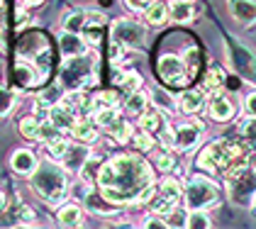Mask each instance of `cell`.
Here are the masks:
<instances>
[{"instance_id": "cell-1", "label": "cell", "mask_w": 256, "mask_h": 229, "mask_svg": "<svg viewBox=\"0 0 256 229\" xmlns=\"http://www.w3.org/2000/svg\"><path fill=\"white\" fill-rule=\"evenodd\" d=\"M100 195L115 205H132V202H149L154 195V176L146 161L139 156L122 154L108 161L98 176Z\"/></svg>"}, {"instance_id": "cell-2", "label": "cell", "mask_w": 256, "mask_h": 229, "mask_svg": "<svg viewBox=\"0 0 256 229\" xmlns=\"http://www.w3.org/2000/svg\"><path fill=\"white\" fill-rule=\"evenodd\" d=\"M32 188L42 200L59 205L68 192V178H66V168L56 166L54 161H44L40 164L34 173H32Z\"/></svg>"}, {"instance_id": "cell-3", "label": "cell", "mask_w": 256, "mask_h": 229, "mask_svg": "<svg viewBox=\"0 0 256 229\" xmlns=\"http://www.w3.org/2000/svg\"><path fill=\"white\" fill-rule=\"evenodd\" d=\"M220 200V190L212 180L208 178H190L188 188H186V202L190 210H205V208H215Z\"/></svg>"}, {"instance_id": "cell-4", "label": "cell", "mask_w": 256, "mask_h": 229, "mask_svg": "<svg viewBox=\"0 0 256 229\" xmlns=\"http://www.w3.org/2000/svg\"><path fill=\"white\" fill-rule=\"evenodd\" d=\"M61 83L66 86V88H80V90H86V86H90L93 83V68H90V64L80 56H71L66 61V66H64V71H61Z\"/></svg>"}, {"instance_id": "cell-5", "label": "cell", "mask_w": 256, "mask_h": 229, "mask_svg": "<svg viewBox=\"0 0 256 229\" xmlns=\"http://www.w3.org/2000/svg\"><path fill=\"white\" fill-rule=\"evenodd\" d=\"M112 42L122 49H139L146 42V30L132 20H118L112 24Z\"/></svg>"}, {"instance_id": "cell-6", "label": "cell", "mask_w": 256, "mask_h": 229, "mask_svg": "<svg viewBox=\"0 0 256 229\" xmlns=\"http://www.w3.org/2000/svg\"><path fill=\"white\" fill-rule=\"evenodd\" d=\"M158 76L164 83H168V86H186V80L190 78L188 74V66H186V61L183 58L174 56V54H164V56L158 58Z\"/></svg>"}, {"instance_id": "cell-7", "label": "cell", "mask_w": 256, "mask_h": 229, "mask_svg": "<svg viewBox=\"0 0 256 229\" xmlns=\"http://www.w3.org/2000/svg\"><path fill=\"white\" fill-rule=\"evenodd\" d=\"M230 192L234 202H249V195L256 192V173L249 171V166L234 178H230Z\"/></svg>"}, {"instance_id": "cell-8", "label": "cell", "mask_w": 256, "mask_h": 229, "mask_svg": "<svg viewBox=\"0 0 256 229\" xmlns=\"http://www.w3.org/2000/svg\"><path fill=\"white\" fill-rule=\"evenodd\" d=\"M230 56H232V66L236 68V74L246 80H256V58L254 54L242 46V44H232L230 49Z\"/></svg>"}, {"instance_id": "cell-9", "label": "cell", "mask_w": 256, "mask_h": 229, "mask_svg": "<svg viewBox=\"0 0 256 229\" xmlns=\"http://www.w3.org/2000/svg\"><path fill=\"white\" fill-rule=\"evenodd\" d=\"M200 136H202V124L186 122V124L176 127V132H174V146H176L178 152H190V149L198 146Z\"/></svg>"}, {"instance_id": "cell-10", "label": "cell", "mask_w": 256, "mask_h": 229, "mask_svg": "<svg viewBox=\"0 0 256 229\" xmlns=\"http://www.w3.org/2000/svg\"><path fill=\"white\" fill-rule=\"evenodd\" d=\"M76 120H78V114L74 112L68 105H64L61 100L49 108V122H52L59 132H71L74 124H76Z\"/></svg>"}, {"instance_id": "cell-11", "label": "cell", "mask_w": 256, "mask_h": 229, "mask_svg": "<svg viewBox=\"0 0 256 229\" xmlns=\"http://www.w3.org/2000/svg\"><path fill=\"white\" fill-rule=\"evenodd\" d=\"M88 156H90V152H88V146H83V142L80 144H68L64 156H61V166L66 171H78Z\"/></svg>"}, {"instance_id": "cell-12", "label": "cell", "mask_w": 256, "mask_h": 229, "mask_svg": "<svg viewBox=\"0 0 256 229\" xmlns=\"http://www.w3.org/2000/svg\"><path fill=\"white\" fill-rule=\"evenodd\" d=\"M10 166H12V171L20 173V176H32L40 164H37V156L30 149H18L10 156Z\"/></svg>"}, {"instance_id": "cell-13", "label": "cell", "mask_w": 256, "mask_h": 229, "mask_svg": "<svg viewBox=\"0 0 256 229\" xmlns=\"http://www.w3.org/2000/svg\"><path fill=\"white\" fill-rule=\"evenodd\" d=\"M59 46L61 52H64V56L71 58V56H80V54H86V39L80 37L78 32H64L59 37Z\"/></svg>"}, {"instance_id": "cell-14", "label": "cell", "mask_w": 256, "mask_h": 229, "mask_svg": "<svg viewBox=\"0 0 256 229\" xmlns=\"http://www.w3.org/2000/svg\"><path fill=\"white\" fill-rule=\"evenodd\" d=\"M202 105H205V93H202V90H183V93H178V98H176V108L188 114L202 110Z\"/></svg>"}, {"instance_id": "cell-15", "label": "cell", "mask_w": 256, "mask_h": 229, "mask_svg": "<svg viewBox=\"0 0 256 229\" xmlns=\"http://www.w3.org/2000/svg\"><path fill=\"white\" fill-rule=\"evenodd\" d=\"M232 15L242 24H254L256 22V0H232L230 2Z\"/></svg>"}, {"instance_id": "cell-16", "label": "cell", "mask_w": 256, "mask_h": 229, "mask_svg": "<svg viewBox=\"0 0 256 229\" xmlns=\"http://www.w3.org/2000/svg\"><path fill=\"white\" fill-rule=\"evenodd\" d=\"M208 110H210V117H212V120H217V122H227V120L234 114V105L230 102V98H224L222 93H217V96H212Z\"/></svg>"}, {"instance_id": "cell-17", "label": "cell", "mask_w": 256, "mask_h": 229, "mask_svg": "<svg viewBox=\"0 0 256 229\" xmlns=\"http://www.w3.org/2000/svg\"><path fill=\"white\" fill-rule=\"evenodd\" d=\"M142 120V130H146L149 134H161L166 130V114L161 110H149V112H142L139 114Z\"/></svg>"}, {"instance_id": "cell-18", "label": "cell", "mask_w": 256, "mask_h": 229, "mask_svg": "<svg viewBox=\"0 0 256 229\" xmlns=\"http://www.w3.org/2000/svg\"><path fill=\"white\" fill-rule=\"evenodd\" d=\"M56 217H59V222L64 224V227H78L83 212H80V208L76 205V202H66V205H61L59 208Z\"/></svg>"}, {"instance_id": "cell-19", "label": "cell", "mask_w": 256, "mask_h": 229, "mask_svg": "<svg viewBox=\"0 0 256 229\" xmlns=\"http://www.w3.org/2000/svg\"><path fill=\"white\" fill-rule=\"evenodd\" d=\"M193 15H196V10L188 0H174V5L168 8V18L174 22H190Z\"/></svg>"}, {"instance_id": "cell-20", "label": "cell", "mask_w": 256, "mask_h": 229, "mask_svg": "<svg viewBox=\"0 0 256 229\" xmlns=\"http://www.w3.org/2000/svg\"><path fill=\"white\" fill-rule=\"evenodd\" d=\"M100 168H102V161L96 158V156H88V158H86V164L78 168L80 180H83V183H98Z\"/></svg>"}, {"instance_id": "cell-21", "label": "cell", "mask_w": 256, "mask_h": 229, "mask_svg": "<svg viewBox=\"0 0 256 229\" xmlns=\"http://www.w3.org/2000/svg\"><path fill=\"white\" fill-rule=\"evenodd\" d=\"M74 136L83 142V144H90V142H96V136H98V130L93 127V122L90 120H76V124H74Z\"/></svg>"}, {"instance_id": "cell-22", "label": "cell", "mask_w": 256, "mask_h": 229, "mask_svg": "<svg viewBox=\"0 0 256 229\" xmlns=\"http://www.w3.org/2000/svg\"><path fill=\"white\" fill-rule=\"evenodd\" d=\"M222 86H224V71L215 66V68L208 71V76L202 80V93H212V96H217Z\"/></svg>"}, {"instance_id": "cell-23", "label": "cell", "mask_w": 256, "mask_h": 229, "mask_svg": "<svg viewBox=\"0 0 256 229\" xmlns=\"http://www.w3.org/2000/svg\"><path fill=\"white\" fill-rule=\"evenodd\" d=\"M115 83H118V88H124L127 93H134L142 88V76L137 71H122V74H115Z\"/></svg>"}, {"instance_id": "cell-24", "label": "cell", "mask_w": 256, "mask_h": 229, "mask_svg": "<svg viewBox=\"0 0 256 229\" xmlns=\"http://www.w3.org/2000/svg\"><path fill=\"white\" fill-rule=\"evenodd\" d=\"M146 105H149V96H146L144 90H134V93H130V98L124 100V110L130 114H142Z\"/></svg>"}, {"instance_id": "cell-25", "label": "cell", "mask_w": 256, "mask_h": 229, "mask_svg": "<svg viewBox=\"0 0 256 229\" xmlns=\"http://www.w3.org/2000/svg\"><path fill=\"white\" fill-rule=\"evenodd\" d=\"M61 102H64V105H68L74 112L78 114L80 110H86V105H88V98H86V93H83L80 88H74V90H68L66 96L61 98Z\"/></svg>"}, {"instance_id": "cell-26", "label": "cell", "mask_w": 256, "mask_h": 229, "mask_svg": "<svg viewBox=\"0 0 256 229\" xmlns=\"http://www.w3.org/2000/svg\"><path fill=\"white\" fill-rule=\"evenodd\" d=\"M93 120H96L98 127L110 130V127L120 120V112H118V108H102V110H96V112H93Z\"/></svg>"}, {"instance_id": "cell-27", "label": "cell", "mask_w": 256, "mask_h": 229, "mask_svg": "<svg viewBox=\"0 0 256 229\" xmlns=\"http://www.w3.org/2000/svg\"><path fill=\"white\" fill-rule=\"evenodd\" d=\"M86 18H88V12L86 10H74V12H68L66 18H64V30L66 32H78L83 30V24H86Z\"/></svg>"}, {"instance_id": "cell-28", "label": "cell", "mask_w": 256, "mask_h": 229, "mask_svg": "<svg viewBox=\"0 0 256 229\" xmlns=\"http://www.w3.org/2000/svg\"><path fill=\"white\" fill-rule=\"evenodd\" d=\"M144 12H146V20H149L152 24H164V22L168 20V5H164V2H152Z\"/></svg>"}, {"instance_id": "cell-29", "label": "cell", "mask_w": 256, "mask_h": 229, "mask_svg": "<svg viewBox=\"0 0 256 229\" xmlns=\"http://www.w3.org/2000/svg\"><path fill=\"white\" fill-rule=\"evenodd\" d=\"M15 76H18V80H20L22 86H34L40 80L37 78V66H32V64H18Z\"/></svg>"}, {"instance_id": "cell-30", "label": "cell", "mask_w": 256, "mask_h": 229, "mask_svg": "<svg viewBox=\"0 0 256 229\" xmlns=\"http://www.w3.org/2000/svg\"><path fill=\"white\" fill-rule=\"evenodd\" d=\"M90 108H93V112H96V110H102V108H118V93L105 90V93L93 96V100H90Z\"/></svg>"}, {"instance_id": "cell-31", "label": "cell", "mask_w": 256, "mask_h": 229, "mask_svg": "<svg viewBox=\"0 0 256 229\" xmlns=\"http://www.w3.org/2000/svg\"><path fill=\"white\" fill-rule=\"evenodd\" d=\"M20 132L27 139H40V120L37 117H22L20 120Z\"/></svg>"}, {"instance_id": "cell-32", "label": "cell", "mask_w": 256, "mask_h": 229, "mask_svg": "<svg viewBox=\"0 0 256 229\" xmlns=\"http://www.w3.org/2000/svg\"><path fill=\"white\" fill-rule=\"evenodd\" d=\"M112 205H115V202H110L108 198H102V200L96 198V195H90V198H88V208H90L93 212H100V214H115L118 208H112Z\"/></svg>"}, {"instance_id": "cell-33", "label": "cell", "mask_w": 256, "mask_h": 229, "mask_svg": "<svg viewBox=\"0 0 256 229\" xmlns=\"http://www.w3.org/2000/svg\"><path fill=\"white\" fill-rule=\"evenodd\" d=\"M15 108V93L5 86H0V117H8Z\"/></svg>"}, {"instance_id": "cell-34", "label": "cell", "mask_w": 256, "mask_h": 229, "mask_svg": "<svg viewBox=\"0 0 256 229\" xmlns=\"http://www.w3.org/2000/svg\"><path fill=\"white\" fill-rule=\"evenodd\" d=\"M110 132H112V136H115V142L124 144L127 139H132V124L124 122V120H118V122L110 127Z\"/></svg>"}, {"instance_id": "cell-35", "label": "cell", "mask_w": 256, "mask_h": 229, "mask_svg": "<svg viewBox=\"0 0 256 229\" xmlns=\"http://www.w3.org/2000/svg\"><path fill=\"white\" fill-rule=\"evenodd\" d=\"M161 195L168 198V200H174V202H178L183 198V188H180L178 180H164L161 183Z\"/></svg>"}, {"instance_id": "cell-36", "label": "cell", "mask_w": 256, "mask_h": 229, "mask_svg": "<svg viewBox=\"0 0 256 229\" xmlns=\"http://www.w3.org/2000/svg\"><path fill=\"white\" fill-rule=\"evenodd\" d=\"M66 146H68V142H66L61 134L46 142V152H49V156H52V158H61V156H64V152H66Z\"/></svg>"}, {"instance_id": "cell-37", "label": "cell", "mask_w": 256, "mask_h": 229, "mask_svg": "<svg viewBox=\"0 0 256 229\" xmlns=\"http://www.w3.org/2000/svg\"><path fill=\"white\" fill-rule=\"evenodd\" d=\"M186 227H210V220H208V214H202V210H190V214L186 217Z\"/></svg>"}, {"instance_id": "cell-38", "label": "cell", "mask_w": 256, "mask_h": 229, "mask_svg": "<svg viewBox=\"0 0 256 229\" xmlns=\"http://www.w3.org/2000/svg\"><path fill=\"white\" fill-rule=\"evenodd\" d=\"M132 142H134V146H137L139 152H149L152 146H154V136L146 132V130H142V132L132 134Z\"/></svg>"}, {"instance_id": "cell-39", "label": "cell", "mask_w": 256, "mask_h": 229, "mask_svg": "<svg viewBox=\"0 0 256 229\" xmlns=\"http://www.w3.org/2000/svg\"><path fill=\"white\" fill-rule=\"evenodd\" d=\"M174 205H176L174 200H168V198H164V195H161V198H158L156 202H154V208H152V212H154V214H158V217H168L171 212L176 210Z\"/></svg>"}, {"instance_id": "cell-40", "label": "cell", "mask_w": 256, "mask_h": 229, "mask_svg": "<svg viewBox=\"0 0 256 229\" xmlns=\"http://www.w3.org/2000/svg\"><path fill=\"white\" fill-rule=\"evenodd\" d=\"M156 166H158V171H164V173L174 171V166H176V158H174V154L168 152V149H164V152L156 156Z\"/></svg>"}, {"instance_id": "cell-41", "label": "cell", "mask_w": 256, "mask_h": 229, "mask_svg": "<svg viewBox=\"0 0 256 229\" xmlns=\"http://www.w3.org/2000/svg\"><path fill=\"white\" fill-rule=\"evenodd\" d=\"M242 134H244V139H246L249 144H256V117L254 120H249V122H244Z\"/></svg>"}, {"instance_id": "cell-42", "label": "cell", "mask_w": 256, "mask_h": 229, "mask_svg": "<svg viewBox=\"0 0 256 229\" xmlns=\"http://www.w3.org/2000/svg\"><path fill=\"white\" fill-rule=\"evenodd\" d=\"M124 2H127L132 10H137V12H144V10L152 5V0H124Z\"/></svg>"}, {"instance_id": "cell-43", "label": "cell", "mask_w": 256, "mask_h": 229, "mask_svg": "<svg viewBox=\"0 0 256 229\" xmlns=\"http://www.w3.org/2000/svg\"><path fill=\"white\" fill-rule=\"evenodd\" d=\"M166 227H186V217H180L178 212H171V214H168Z\"/></svg>"}, {"instance_id": "cell-44", "label": "cell", "mask_w": 256, "mask_h": 229, "mask_svg": "<svg viewBox=\"0 0 256 229\" xmlns=\"http://www.w3.org/2000/svg\"><path fill=\"white\" fill-rule=\"evenodd\" d=\"M20 222H22V224H27V222H34V212L30 210L27 205H22V208H20Z\"/></svg>"}, {"instance_id": "cell-45", "label": "cell", "mask_w": 256, "mask_h": 229, "mask_svg": "<svg viewBox=\"0 0 256 229\" xmlns=\"http://www.w3.org/2000/svg\"><path fill=\"white\" fill-rule=\"evenodd\" d=\"M144 227H166V222H164V217L154 214V217H149V220L144 222Z\"/></svg>"}, {"instance_id": "cell-46", "label": "cell", "mask_w": 256, "mask_h": 229, "mask_svg": "<svg viewBox=\"0 0 256 229\" xmlns=\"http://www.w3.org/2000/svg\"><path fill=\"white\" fill-rule=\"evenodd\" d=\"M246 110H249V114H252V117H256V93L246 98Z\"/></svg>"}, {"instance_id": "cell-47", "label": "cell", "mask_w": 256, "mask_h": 229, "mask_svg": "<svg viewBox=\"0 0 256 229\" xmlns=\"http://www.w3.org/2000/svg\"><path fill=\"white\" fill-rule=\"evenodd\" d=\"M154 98H156V102H158V105H164V102H168V105H171V98H168V96H161V93H156Z\"/></svg>"}, {"instance_id": "cell-48", "label": "cell", "mask_w": 256, "mask_h": 229, "mask_svg": "<svg viewBox=\"0 0 256 229\" xmlns=\"http://www.w3.org/2000/svg\"><path fill=\"white\" fill-rule=\"evenodd\" d=\"M5 208V195H2V190H0V210Z\"/></svg>"}, {"instance_id": "cell-49", "label": "cell", "mask_w": 256, "mask_h": 229, "mask_svg": "<svg viewBox=\"0 0 256 229\" xmlns=\"http://www.w3.org/2000/svg\"><path fill=\"white\" fill-rule=\"evenodd\" d=\"M252 212L256 214V192H254V202H252Z\"/></svg>"}, {"instance_id": "cell-50", "label": "cell", "mask_w": 256, "mask_h": 229, "mask_svg": "<svg viewBox=\"0 0 256 229\" xmlns=\"http://www.w3.org/2000/svg\"><path fill=\"white\" fill-rule=\"evenodd\" d=\"M27 2H30V5H40L42 0H27Z\"/></svg>"}, {"instance_id": "cell-51", "label": "cell", "mask_w": 256, "mask_h": 229, "mask_svg": "<svg viewBox=\"0 0 256 229\" xmlns=\"http://www.w3.org/2000/svg\"><path fill=\"white\" fill-rule=\"evenodd\" d=\"M254 173H256V158H254Z\"/></svg>"}]
</instances>
